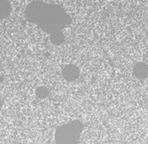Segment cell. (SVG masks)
<instances>
[{
  "instance_id": "obj_1",
  "label": "cell",
  "mask_w": 148,
  "mask_h": 144,
  "mask_svg": "<svg viewBox=\"0 0 148 144\" xmlns=\"http://www.w3.org/2000/svg\"><path fill=\"white\" fill-rule=\"evenodd\" d=\"M26 20L36 25L45 33L49 34L54 45L64 42L63 30L69 27L73 20L63 6L43 1H34L26 6L24 11Z\"/></svg>"
},
{
  "instance_id": "obj_2",
  "label": "cell",
  "mask_w": 148,
  "mask_h": 144,
  "mask_svg": "<svg viewBox=\"0 0 148 144\" xmlns=\"http://www.w3.org/2000/svg\"><path fill=\"white\" fill-rule=\"evenodd\" d=\"M81 124L73 122L65 126L60 127L56 134V140L59 144H75L80 137L82 131Z\"/></svg>"
},
{
  "instance_id": "obj_3",
  "label": "cell",
  "mask_w": 148,
  "mask_h": 144,
  "mask_svg": "<svg viewBox=\"0 0 148 144\" xmlns=\"http://www.w3.org/2000/svg\"><path fill=\"white\" fill-rule=\"evenodd\" d=\"M12 12V5L9 0H0V20L8 18Z\"/></svg>"
}]
</instances>
